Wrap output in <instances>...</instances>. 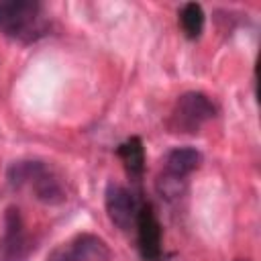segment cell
I'll use <instances>...</instances> for the list:
<instances>
[{"instance_id":"cell-1","label":"cell","mask_w":261,"mask_h":261,"mask_svg":"<svg viewBox=\"0 0 261 261\" xmlns=\"http://www.w3.org/2000/svg\"><path fill=\"white\" fill-rule=\"evenodd\" d=\"M0 33L22 45L43 39L49 33L43 4L35 0H0Z\"/></svg>"},{"instance_id":"cell-2","label":"cell","mask_w":261,"mask_h":261,"mask_svg":"<svg viewBox=\"0 0 261 261\" xmlns=\"http://www.w3.org/2000/svg\"><path fill=\"white\" fill-rule=\"evenodd\" d=\"M6 179L10 188L20 190L29 186L35 194V198L43 204H61L65 200V190L61 186V179L55 175V171L41 159H20L14 161L8 171Z\"/></svg>"},{"instance_id":"cell-3","label":"cell","mask_w":261,"mask_h":261,"mask_svg":"<svg viewBox=\"0 0 261 261\" xmlns=\"http://www.w3.org/2000/svg\"><path fill=\"white\" fill-rule=\"evenodd\" d=\"M216 116V106L202 92H186L177 98L171 112V128L175 133H198Z\"/></svg>"},{"instance_id":"cell-4","label":"cell","mask_w":261,"mask_h":261,"mask_svg":"<svg viewBox=\"0 0 261 261\" xmlns=\"http://www.w3.org/2000/svg\"><path fill=\"white\" fill-rule=\"evenodd\" d=\"M202 163V153L194 147H173L163 161V175L159 177V190L163 196H179L186 177Z\"/></svg>"},{"instance_id":"cell-5","label":"cell","mask_w":261,"mask_h":261,"mask_svg":"<svg viewBox=\"0 0 261 261\" xmlns=\"http://www.w3.org/2000/svg\"><path fill=\"white\" fill-rule=\"evenodd\" d=\"M47 261H112V251L102 237L80 232L67 243L55 247Z\"/></svg>"},{"instance_id":"cell-6","label":"cell","mask_w":261,"mask_h":261,"mask_svg":"<svg viewBox=\"0 0 261 261\" xmlns=\"http://www.w3.org/2000/svg\"><path fill=\"white\" fill-rule=\"evenodd\" d=\"M145 200H141L133 190L120 184H108L104 192V206L110 222L120 230L135 228L137 214Z\"/></svg>"},{"instance_id":"cell-7","label":"cell","mask_w":261,"mask_h":261,"mask_svg":"<svg viewBox=\"0 0 261 261\" xmlns=\"http://www.w3.org/2000/svg\"><path fill=\"white\" fill-rule=\"evenodd\" d=\"M135 230H137V249L143 261H165L163 253V232H161V222L149 202H143L137 220H135Z\"/></svg>"},{"instance_id":"cell-8","label":"cell","mask_w":261,"mask_h":261,"mask_svg":"<svg viewBox=\"0 0 261 261\" xmlns=\"http://www.w3.org/2000/svg\"><path fill=\"white\" fill-rule=\"evenodd\" d=\"M4 228L0 237V261H24L33 249L29 234L24 230L22 216L18 208L10 206L4 212Z\"/></svg>"},{"instance_id":"cell-9","label":"cell","mask_w":261,"mask_h":261,"mask_svg":"<svg viewBox=\"0 0 261 261\" xmlns=\"http://www.w3.org/2000/svg\"><path fill=\"white\" fill-rule=\"evenodd\" d=\"M116 155L120 157L126 173L135 179H139L145 173V147L141 137H128L122 141L116 149Z\"/></svg>"},{"instance_id":"cell-10","label":"cell","mask_w":261,"mask_h":261,"mask_svg":"<svg viewBox=\"0 0 261 261\" xmlns=\"http://www.w3.org/2000/svg\"><path fill=\"white\" fill-rule=\"evenodd\" d=\"M179 24H181L184 35H186L190 41L200 39L202 33H204V24H206L204 8H202L198 2H186V4L179 8Z\"/></svg>"},{"instance_id":"cell-11","label":"cell","mask_w":261,"mask_h":261,"mask_svg":"<svg viewBox=\"0 0 261 261\" xmlns=\"http://www.w3.org/2000/svg\"><path fill=\"white\" fill-rule=\"evenodd\" d=\"M234 261H249V259H234Z\"/></svg>"}]
</instances>
